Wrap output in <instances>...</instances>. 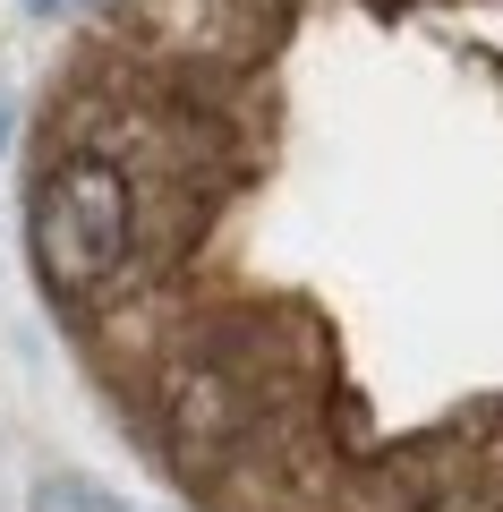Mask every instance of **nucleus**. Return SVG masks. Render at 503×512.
Segmentation results:
<instances>
[{
  "mask_svg": "<svg viewBox=\"0 0 503 512\" xmlns=\"http://www.w3.org/2000/svg\"><path fill=\"white\" fill-rule=\"evenodd\" d=\"M35 274L52 282V299H94L103 282H120L128 248H137V188L111 154H60L35 188Z\"/></svg>",
  "mask_w": 503,
  "mask_h": 512,
  "instance_id": "f257e3e1",
  "label": "nucleus"
},
{
  "mask_svg": "<svg viewBox=\"0 0 503 512\" xmlns=\"http://www.w3.org/2000/svg\"><path fill=\"white\" fill-rule=\"evenodd\" d=\"M26 512H120V504H111L103 487H86V478H43Z\"/></svg>",
  "mask_w": 503,
  "mask_h": 512,
  "instance_id": "f03ea898",
  "label": "nucleus"
},
{
  "mask_svg": "<svg viewBox=\"0 0 503 512\" xmlns=\"http://www.w3.org/2000/svg\"><path fill=\"white\" fill-rule=\"evenodd\" d=\"M26 9H43V18H69V9H86V0H26Z\"/></svg>",
  "mask_w": 503,
  "mask_h": 512,
  "instance_id": "7ed1b4c3",
  "label": "nucleus"
},
{
  "mask_svg": "<svg viewBox=\"0 0 503 512\" xmlns=\"http://www.w3.org/2000/svg\"><path fill=\"white\" fill-rule=\"evenodd\" d=\"M9 128H18V103H9V86H0V146H9Z\"/></svg>",
  "mask_w": 503,
  "mask_h": 512,
  "instance_id": "20e7f679",
  "label": "nucleus"
}]
</instances>
